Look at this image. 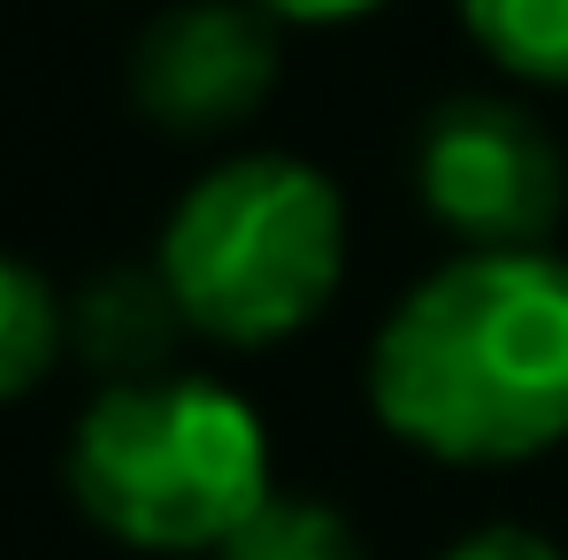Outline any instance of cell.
Here are the masks:
<instances>
[{
	"label": "cell",
	"instance_id": "6da1fadb",
	"mask_svg": "<svg viewBox=\"0 0 568 560\" xmlns=\"http://www.w3.org/2000/svg\"><path fill=\"white\" fill-rule=\"evenodd\" d=\"M369 407L423 461L523 468L568 446V254L462 246L369 338Z\"/></svg>",
	"mask_w": 568,
	"mask_h": 560
},
{
	"label": "cell",
	"instance_id": "7a4b0ae2",
	"mask_svg": "<svg viewBox=\"0 0 568 560\" xmlns=\"http://www.w3.org/2000/svg\"><path fill=\"white\" fill-rule=\"evenodd\" d=\"M70 491L131 553H215L277 491L270 422L223 376L100 384L70 438Z\"/></svg>",
	"mask_w": 568,
	"mask_h": 560
},
{
	"label": "cell",
	"instance_id": "3957f363",
	"mask_svg": "<svg viewBox=\"0 0 568 560\" xmlns=\"http://www.w3.org/2000/svg\"><path fill=\"white\" fill-rule=\"evenodd\" d=\"M154 269L185 330L215 346H284L346 284V200L300 154H231L162 223Z\"/></svg>",
	"mask_w": 568,
	"mask_h": 560
},
{
	"label": "cell",
	"instance_id": "277c9868",
	"mask_svg": "<svg viewBox=\"0 0 568 560\" xmlns=\"http://www.w3.org/2000/svg\"><path fill=\"white\" fill-rule=\"evenodd\" d=\"M415 200L462 246H546L568 207V162L523 100L454 93L415 131Z\"/></svg>",
	"mask_w": 568,
	"mask_h": 560
},
{
	"label": "cell",
	"instance_id": "5b68a950",
	"mask_svg": "<svg viewBox=\"0 0 568 560\" xmlns=\"http://www.w3.org/2000/svg\"><path fill=\"white\" fill-rule=\"evenodd\" d=\"M284 23L262 0H178L131 47V100L170 139H223L284 78Z\"/></svg>",
	"mask_w": 568,
	"mask_h": 560
},
{
	"label": "cell",
	"instance_id": "8992f818",
	"mask_svg": "<svg viewBox=\"0 0 568 560\" xmlns=\"http://www.w3.org/2000/svg\"><path fill=\"white\" fill-rule=\"evenodd\" d=\"M178 330H185V315H178L162 269H115V277H100L93 292L70 307V346H78L108 384L154 376L170 362Z\"/></svg>",
	"mask_w": 568,
	"mask_h": 560
},
{
	"label": "cell",
	"instance_id": "52a82bcc",
	"mask_svg": "<svg viewBox=\"0 0 568 560\" xmlns=\"http://www.w3.org/2000/svg\"><path fill=\"white\" fill-rule=\"evenodd\" d=\"M462 31L507 78L568 93V0H462Z\"/></svg>",
	"mask_w": 568,
	"mask_h": 560
},
{
	"label": "cell",
	"instance_id": "ba28073f",
	"mask_svg": "<svg viewBox=\"0 0 568 560\" xmlns=\"http://www.w3.org/2000/svg\"><path fill=\"white\" fill-rule=\"evenodd\" d=\"M215 560H369V553H362V530L331 499H315V491H270L215 546Z\"/></svg>",
	"mask_w": 568,
	"mask_h": 560
},
{
	"label": "cell",
	"instance_id": "9c48e42d",
	"mask_svg": "<svg viewBox=\"0 0 568 560\" xmlns=\"http://www.w3.org/2000/svg\"><path fill=\"white\" fill-rule=\"evenodd\" d=\"M70 346V307L31 262L0 254V399H23Z\"/></svg>",
	"mask_w": 568,
	"mask_h": 560
},
{
	"label": "cell",
	"instance_id": "30bf717a",
	"mask_svg": "<svg viewBox=\"0 0 568 560\" xmlns=\"http://www.w3.org/2000/svg\"><path fill=\"white\" fill-rule=\"evenodd\" d=\"M438 560H568L546 530H523V522H484L469 538H454Z\"/></svg>",
	"mask_w": 568,
	"mask_h": 560
},
{
	"label": "cell",
	"instance_id": "8fae6325",
	"mask_svg": "<svg viewBox=\"0 0 568 560\" xmlns=\"http://www.w3.org/2000/svg\"><path fill=\"white\" fill-rule=\"evenodd\" d=\"M277 23H300V31H338V23H362L377 16L384 0H262Z\"/></svg>",
	"mask_w": 568,
	"mask_h": 560
}]
</instances>
